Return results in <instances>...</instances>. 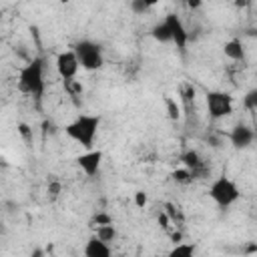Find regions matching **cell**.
<instances>
[{
	"label": "cell",
	"mask_w": 257,
	"mask_h": 257,
	"mask_svg": "<svg viewBox=\"0 0 257 257\" xmlns=\"http://www.w3.org/2000/svg\"><path fill=\"white\" fill-rule=\"evenodd\" d=\"M44 58L42 56H34L32 60H28L24 66H20L18 76H16V84L18 90L32 96L38 104L42 102L44 90H46V80H44Z\"/></svg>",
	"instance_id": "1"
},
{
	"label": "cell",
	"mask_w": 257,
	"mask_h": 257,
	"mask_svg": "<svg viewBox=\"0 0 257 257\" xmlns=\"http://www.w3.org/2000/svg\"><path fill=\"white\" fill-rule=\"evenodd\" d=\"M102 124V116L100 114H88V112H80L76 114L70 122L64 124V135L74 141L76 145H80L84 151L94 147V141L98 137Z\"/></svg>",
	"instance_id": "2"
},
{
	"label": "cell",
	"mask_w": 257,
	"mask_h": 257,
	"mask_svg": "<svg viewBox=\"0 0 257 257\" xmlns=\"http://www.w3.org/2000/svg\"><path fill=\"white\" fill-rule=\"evenodd\" d=\"M207 193H209L211 201H213L219 209H229V207L235 205V203L239 201V197H241V191H239L237 183H235L231 177H225V175L213 179Z\"/></svg>",
	"instance_id": "3"
},
{
	"label": "cell",
	"mask_w": 257,
	"mask_h": 257,
	"mask_svg": "<svg viewBox=\"0 0 257 257\" xmlns=\"http://www.w3.org/2000/svg\"><path fill=\"white\" fill-rule=\"evenodd\" d=\"M72 50H74L82 70L94 72V70H100L104 66V52H102V46L98 42H94L90 38H82L72 46Z\"/></svg>",
	"instance_id": "4"
},
{
	"label": "cell",
	"mask_w": 257,
	"mask_h": 257,
	"mask_svg": "<svg viewBox=\"0 0 257 257\" xmlns=\"http://www.w3.org/2000/svg\"><path fill=\"white\" fill-rule=\"evenodd\" d=\"M205 102H207V114L211 120H221V118L229 116L235 106L233 96L225 90H207Z\"/></svg>",
	"instance_id": "5"
},
{
	"label": "cell",
	"mask_w": 257,
	"mask_h": 257,
	"mask_svg": "<svg viewBox=\"0 0 257 257\" xmlns=\"http://www.w3.org/2000/svg\"><path fill=\"white\" fill-rule=\"evenodd\" d=\"M163 22H165L167 28H169L171 44H175L179 50H185L187 44H189V38H191V36H189V30H187L183 18H181L179 14H175V12H169V14L163 18Z\"/></svg>",
	"instance_id": "6"
},
{
	"label": "cell",
	"mask_w": 257,
	"mask_h": 257,
	"mask_svg": "<svg viewBox=\"0 0 257 257\" xmlns=\"http://www.w3.org/2000/svg\"><path fill=\"white\" fill-rule=\"evenodd\" d=\"M102 159H104V153H102L100 149H88V151L76 155V157H74V163H76V167H78L88 179H94V177L100 173Z\"/></svg>",
	"instance_id": "7"
},
{
	"label": "cell",
	"mask_w": 257,
	"mask_h": 257,
	"mask_svg": "<svg viewBox=\"0 0 257 257\" xmlns=\"http://www.w3.org/2000/svg\"><path fill=\"white\" fill-rule=\"evenodd\" d=\"M54 68H56L58 76H60L64 82L74 80L76 72L80 70V64H78V58H76L74 50H72V48H68V50L58 52V54H56V58H54Z\"/></svg>",
	"instance_id": "8"
},
{
	"label": "cell",
	"mask_w": 257,
	"mask_h": 257,
	"mask_svg": "<svg viewBox=\"0 0 257 257\" xmlns=\"http://www.w3.org/2000/svg\"><path fill=\"white\" fill-rule=\"evenodd\" d=\"M227 139H229V143L233 145V149L245 151V149L253 147V143H255V128L249 126V124H245V122H237V124L229 131Z\"/></svg>",
	"instance_id": "9"
},
{
	"label": "cell",
	"mask_w": 257,
	"mask_h": 257,
	"mask_svg": "<svg viewBox=\"0 0 257 257\" xmlns=\"http://www.w3.org/2000/svg\"><path fill=\"white\" fill-rule=\"evenodd\" d=\"M82 257H112V249L108 243L100 241L98 237L90 235L84 243V249H82Z\"/></svg>",
	"instance_id": "10"
},
{
	"label": "cell",
	"mask_w": 257,
	"mask_h": 257,
	"mask_svg": "<svg viewBox=\"0 0 257 257\" xmlns=\"http://www.w3.org/2000/svg\"><path fill=\"white\" fill-rule=\"evenodd\" d=\"M181 163H183V167H185V169H189V171H191L193 179H197V177H199V173L205 169L201 155H199L197 151H193V149H189V151H185V153L181 155Z\"/></svg>",
	"instance_id": "11"
},
{
	"label": "cell",
	"mask_w": 257,
	"mask_h": 257,
	"mask_svg": "<svg viewBox=\"0 0 257 257\" xmlns=\"http://www.w3.org/2000/svg\"><path fill=\"white\" fill-rule=\"evenodd\" d=\"M223 54H225V58H229L233 62L245 60V44L239 38H231L223 44Z\"/></svg>",
	"instance_id": "12"
},
{
	"label": "cell",
	"mask_w": 257,
	"mask_h": 257,
	"mask_svg": "<svg viewBox=\"0 0 257 257\" xmlns=\"http://www.w3.org/2000/svg\"><path fill=\"white\" fill-rule=\"evenodd\" d=\"M167 257H195V245L193 243H185V241L175 243L169 249Z\"/></svg>",
	"instance_id": "13"
},
{
	"label": "cell",
	"mask_w": 257,
	"mask_h": 257,
	"mask_svg": "<svg viewBox=\"0 0 257 257\" xmlns=\"http://www.w3.org/2000/svg\"><path fill=\"white\" fill-rule=\"evenodd\" d=\"M151 36H153V40H157L161 44H171V34H169V28H167V24L163 20H159L157 24H153Z\"/></svg>",
	"instance_id": "14"
},
{
	"label": "cell",
	"mask_w": 257,
	"mask_h": 257,
	"mask_svg": "<svg viewBox=\"0 0 257 257\" xmlns=\"http://www.w3.org/2000/svg\"><path fill=\"white\" fill-rule=\"evenodd\" d=\"M116 227H114V223L112 225H100V227H94V237H98L100 241H104V243H112L114 239H116Z\"/></svg>",
	"instance_id": "15"
},
{
	"label": "cell",
	"mask_w": 257,
	"mask_h": 257,
	"mask_svg": "<svg viewBox=\"0 0 257 257\" xmlns=\"http://www.w3.org/2000/svg\"><path fill=\"white\" fill-rule=\"evenodd\" d=\"M171 179H173L177 185H189V183H193V175H191V171L185 169V167L175 169V171L171 173Z\"/></svg>",
	"instance_id": "16"
},
{
	"label": "cell",
	"mask_w": 257,
	"mask_h": 257,
	"mask_svg": "<svg viewBox=\"0 0 257 257\" xmlns=\"http://www.w3.org/2000/svg\"><path fill=\"white\" fill-rule=\"evenodd\" d=\"M165 108H167V116L171 120H179L181 118V106L173 96H165Z\"/></svg>",
	"instance_id": "17"
},
{
	"label": "cell",
	"mask_w": 257,
	"mask_h": 257,
	"mask_svg": "<svg viewBox=\"0 0 257 257\" xmlns=\"http://www.w3.org/2000/svg\"><path fill=\"white\" fill-rule=\"evenodd\" d=\"M90 223H92L94 227H100V225H112L114 219H112V215H108L106 211H98L96 215H92Z\"/></svg>",
	"instance_id": "18"
},
{
	"label": "cell",
	"mask_w": 257,
	"mask_h": 257,
	"mask_svg": "<svg viewBox=\"0 0 257 257\" xmlns=\"http://www.w3.org/2000/svg\"><path fill=\"white\" fill-rule=\"evenodd\" d=\"M151 6H153V2H145V0H133V2L128 4V8H131L135 14H145L147 10H151Z\"/></svg>",
	"instance_id": "19"
},
{
	"label": "cell",
	"mask_w": 257,
	"mask_h": 257,
	"mask_svg": "<svg viewBox=\"0 0 257 257\" xmlns=\"http://www.w3.org/2000/svg\"><path fill=\"white\" fill-rule=\"evenodd\" d=\"M243 106L247 108V110H257V90L253 88V90H249L247 94H245V98H243Z\"/></svg>",
	"instance_id": "20"
},
{
	"label": "cell",
	"mask_w": 257,
	"mask_h": 257,
	"mask_svg": "<svg viewBox=\"0 0 257 257\" xmlns=\"http://www.w3.org/2000/svg\"><path fill=\"white\" fill-rule=\"evenodd\" d=\"M133 201H135V205H137L139 209H145V207H147V203H149V195H147L145 191H135Z\"/></svg>",
	"instance_id": "21"
},
{
	"label": "cell",
	"mask_w": 257,
	"mask_h": 257,
	"mask_svg": "<svg viewBox=\"0 0 257 257\" xmlns=\"http://www.w3.org/2000/svg\"><path fill=\"white\" fill-rule=\"evenodd\" d=\"M46 191H48V195L54 199V197H58V195H60V191H62V185H60L58 181H50Z\"/></svg>",
	"instance_id": "22"
},
{
	"label": "cell",
	"mask_w": 257,
	"mask_h": 257,
	"mask_svg": "<svg viewBox=\"0 0 257 257\" xmlns=\"http://www.w3.org/2000/svg\"><path fill=\"white\" fill-rule=\"evenodd\" d=\"M18 133L22 135V139H24L26 143L32 139V131H30V126H28L26 122H20V124H18Z\"/></svg>",
	"instance_id": "23"
},
{
	"label": "cell",
	"mask_w": 257,
	"mask_h": 257,
	"mask_svg": "<svg viewBox=\"0 0 257 257\" xmlns=\"http://www.w3.org/2000/svg\"><path fill=\"white\" fill-rule=\"evenodd\" d=\"M157 223L161 225V229H169V225H171V219H169V215H167L165 211H161V213L157 215Z\"/></svg>",
	"instance_id": "24"
},
{
	"label": "cell",
	"mask_w": 257,
	"mask_h": 257,
	"mask_svg": "<svg viewBox=\"0 0 257 257\" xmlns=\"http://www.w3.org/2000/svg\"><path fill=\"white\" fill-rule=\"evenodd\" d=\"M171 239H173V245H175V243H181V241H183V235H181V233H173Z\"/></svg>",
	"instance_id": "25"
},
{
	"label": "cell",
	"mask_w": 257,
	"mask_h": 257,
	"mask_svg": "<svg viewBox=\"0 0 257 257\" xmlns=\"http://www.w3.org/2000/svg\"><path fill=\"white\" fill-rule=\"evenodd\" d=\"M30 257H44V251H42V249H34V251L30 253Z\"/></svg>",
	"instance_id": "26"
},
{
	"label": "cell",
	"mask_w": 257,
	"mask_h": 257,
	"mask_svg": "<svg viewBox=\"0 0 257 257\" xmlns=\"http://www.w3.org/2000/svg\"><path fill=\"white\" fill-rule=\"evenodd\" d=\"M112 257H126V255H112Z\"/></svg>",
	"instance_id": "27"
},
{
	"label": "cell",
	"mask_w": 257,
	"mask_h": 257,
	"mask_svg": "<svg viewBox=\"0 0 257 257\" xmlns=\"http://www.w3.org/2000/svg\"><path fill=\"white\" fill-rule=\"evenodd\" d=\"M0 22H2V12H0Z\"/></svg>",
	"instance_id": "28"
}]
</instances>
